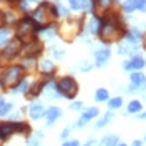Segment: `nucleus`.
<instances>
[{
	"mask_svg": "<svg viewBox=\"0 0 146 146\" xmlns=\"http://www.w3.org/2000/svg\"><path fill=\"white\" fill-rule=\"evenodd\" d=\"M40 72L43 73V75H53L55 72V66H53V62L52 60H42L40 62Z\"/></svg>",
	"mask_w": 146,
	"mask_h": 146,
	"instance_id": "4be33fe9",
	"label": "nucleus"
},
{
	"mask_svg": "<svg viewBox=\"0 0 146 146\" xmlns=\"http://www.w3.org/2000/svg\"><path fill=\"white\" fill-rule=\"evenodd\" d=\"M136 10L145 13L146 12V0H136Z\"/></svg>",
	"mask_w": 146,
	"mask_h": 146,
	"instance_id": "72a5a7b5",
	"label": "nucleus"
},
{
	"mask_svg": "<svg viewBox=\"0 0 146 146\" xmlns=\"http://www.w3.org/2000/svg\"><path fill=\"white\" fill-rule=\"evenodd\" d=\"M145 66H146V60L143 58V56H139V55H133L131 60L123 62V68H125L126 72H133V70L139 72V70L145 68Z\"/></svg>",
	"mask_w": 146,
	"mask_h": 146,
	"instance_id": "9d476101",
	"label": "nucleus"
},
{
	"mask_svg": "<svg viewBox=\"0 0 146 146\" xmlns=\"http://www.w3.org/2000/svg\"><path fill=\"white\" fill-rule=\"evenodd\" d=\"M52 50H53V56L55 58H56V60H62V58H63V55H65V52L63 50H60V48H52Z\"/></svg>",
	"mask_w": 146,
	"mask_h": 146,
	"instance_id": "f704fd0d",
	"label": "nucleus"
},
{
	"mask_svg": "<svg viewBox=\"0 0 146 146\" xmlns=\"http://www.w3.org/2000/svg\"><path fill=\"white\" fill-rule=\"evenodd\" d=\"M68 9L70 10H90L93 9V0H68Z\"/></svg>",
	"mask_w": 146,
	"mask_h": 146,
	"instance_id": "ddd939ff",
	"label": "nucleus"
},
{
	"mask_svg": "<svg viewBox=\"0 0 146 146\" xmlns=\"http://www.w3.org/2000/svg\"><path fill=\"white\" fill-rule=\"evenodd\" d=\"M136 10V0H123V12L131 15Z\"/></svg>",
	"mask_w": 146,
	"mask_h": 146,
	"instance_id": "393cba45",
	"label": "nucleus"
},
{
	"mask_svg": "<svg viewBox=\"0 0 146 146\" xmlns=\"http://www.w3.org/2000/svg\"><path fill=\"white\" fill-rule=\"evenodd\" d=\"M95 145H96V141H95V139L91 138L90 141H86V143H85V145H83V146H95Z\"/></svg>",
	"mask_w": 146,
	"mask_h": 146,
	"instance_id": "ea45409f",
	"label": "nucleus"
},
{
	"mask_svg": "<svg viewBox=\"0 0 146 146\" xmlns=\"http://www.w3.org/2000/svg\"><path fill=\"white\" fill-rule=\"evenodd\" d=\"M95 100L96 101H108V90L98 88V90L95 91Z\"/></svg>",
	"mask_w": 146,
	"mask_h": 146,
	"instance_id": "7c9ffc66",
	"label": "nucleus"
},
{
	"mask_svg": "<svg viewBox=\"0 0 146 146\" xmlns=\"http://www.w3.org/2000/svg\"><path fill=\"white\" fill-rule=\"evenodd\" d=\"M2 15H3V22H5V25H13V23H17L18 22L17 12L12 10L10 7L7 10H2Z\"/></svg>",
	"mask_w": 146,
	"mask_h": 146,
	"instance_id": "a211bd4d",
	"label": "nucleus"
},
{
	"mask_svg": "<svg viewBox=\"0 0 146 146\" xmlns=\"http://www.w3.org/2000/svg\"><path fill=\"white\" fill-rule=\"evenodd\" d=\"M143 38V33H141V28L139 27H131L128 32H125V40L131 45H138Z\"/></svg>",
	"mask_w": 146,
	"mask_h": 146,
	"instance_id": "f8f14e48",
	"label": "nucleus"
},
{
	"mask_svg": "<svg viewBox=\"0 0 146 146\" xmlns=\"http://www.w3.org/2000/svg\"><path fill=\"white\" fill-rule=\"evenodd\" d=\"M145 141H146V138H145Z\"/></svg>",
	"mask_w": 146,
	"mask_h": 146,
	"instance_id": "09e8293b",
	"label": "nucleus"
},
{
	"mask_svg": "<svg viewBox=\"0 0 146 146\" xmlns=\"http://www.w3.org/2000/svg\"><path fill=\"white\" fill-rule=\"evenodd\" d=\"M121 105H123V98H121V96H115V98L108 100V108L111 110V111L121 108Z\"/></svg>",
	"mask_w": 146,
	"mask_h": 146,
	"instance_id": "c756f323",
	"label": "nucleus"
},
{
	"mask_svg": "<svg viewBox=\"0 0 146 146\" xmlns=\"http://www.w3.org/2000/svg\"><path fill=\"white\" fill-rule=\"evenodd\" d=\"M3 103H5V98H3V96H2V95H0V106H2V105H3Z\"/></svg>",
	"mask_w": 146,
	"mask_h": 146,
	"instance_id": "c03bdc74",
	"label": "nucleus"
},
{
	"mask_svg": "<svg viewBox=\"0 0 146 146\" xmlns=\"http://www.w3.org/2000/svg\"><path fill=\"white\" fill-rule=\"evenodd\" d=\"M68 136H70V128H65L63 131H62V135H60V139H63L65 141Z\"/></svg>",
	"mask_w": 146,
	"mask_h": 146,
	"instance_id": "4c0bfd02",
	"label": "nucleus"
},
{
	"mask_svg": "<svg viewBox=\"0 0 146 146\" xmlns=\"http://www.w3.org/2000/svg\"><path fill=\"white\" fill-rule=\"evenodd\" d=\"M118 143H119L118 135H106L100 141V146H116Z\"/></svg>",
	"mask_w": 146,
	"mask_h": 146,
	"instance_id": "5701e85b",
	"label": "nucleus"
},
{
	"mask_svg": "<svg viewBox=\"0 0 146 146\" xmlns=\"http://www.w3.org/2000/svg\"><path fill=\"white\" fill-rule=\"evenodd\" d=\"M116 146H126V145H125V143H118Z\"/></svg>",
	"mask_w": 146,
	"mask_h": 146,
	"instance_id": "49530a36",
	"label": "nucleus"
},
{
	"mask_svg": "<svg viewBox=\"0 0 146 146\" xmlns=\"http://www.w3.org/2000/svg\"><path fill=\"white\" fill-rule=\"evenodd\" d=\"M138 45H131V43H128V42H123V43H119L118 45V53L119 55H133L135 52H138Z\"/></svg>",
	"mask_w": 146,
	"mask_h": 146,
	"instance_id": "412c9836",
	"label": "nucleus"
},
{
	"mask_svg": "<svg viewBox=\"0 0 146 146\" xmlns=\"http://www.w3.org/2000/svg\"><path fill=\"white\" fill-rule=\"evenodd\" d=\"M50 0H43V2H40L38 5H36L35 10H32L30 12V17L35 20L36 23H42V25H45V23H50L53 18H52V13H50Z\"/></svg>",
	"mask_w": 146,
	"mask_h": 146,
	"instance_id": "20e7f679",
	"label": "nucleus"
},
{
	"mask_svg": "<svg viewBox=\"0 0 146 146\" xmlns=\"http://www.w3.org/2000/svg\"><path fill=\"white\" fill-rule=\"evenodd\" d=\"M129 82H131V85L126 88V91H141L146 88V76L141 73V70L131 73Z\"/></svg>",
	"mask_w": 146,
	"mask_h": 146,
	"instance_id": "1a4fd4ad",
	"label": "nucleus"
},
{
	"mask_svg": "<svg viewBox=\"0 0 146 146\" xmlns=\"http://www.w3.org/2000/svg\"><path fill=\"white\" fill-rule=\"evenodd\" d=\"M125 22L119 13L110 10L108 13H105L101 17V25H100V32L98 36L103 43H111L115 40H118L121 36H125Z\"/></svg>",
	"mask_w": 146,
	"mask_h": 146,
	"instance_id": "f257e3e1",
	"label": "nucleus"
},
{
	"mask_svg": "<svg viewBox=\"0 0 146 146\" xmlns=\"http://www.w3.org/2000/svg\"><path fill=\"white\" fill-rule=\"evenodd\" d=\"M100 115V110L96 108V106H90V108H86L85 111H83V118H86L88 121H90L91 118H95V116H98Z\"/></svg>",
	"mask_w": 146,
	"mask_h": 146,
	"instance_id": "c85d7f7f",
	"label": "nucleus"
},
{
	"mask_svg": "<svg viewBox=\"0 0 146 146\" xmlns=\"http://www.w3.org/2000/svg\"><path fill=\"white\" fill-rule=\"evenodd\" d=\"M62 146H80V143H78V139H70V141H65Z\"/></svg>",
	"mask_w": 146,
	"mask_h": 146,
	"instance_id": "e433bc0d",
	"label": "nucleus"
},
{
	"mask_svg": "<svg viewBox=\"0 0 146 146\" xmlns=\"http://www.w3.org/2000/svg\"><path fill=\"white\" fill-rule=\"evenodd\" d=\"M28 2H30V3H35V2H38V0H28Z\"/></svg>",
	"mask_w": 146,
	"mask_h": 146,
	"instance_id": "a18cd8bd",
	"label": "nucleus"
},
{
	"mask_svg": "<svg viewBox=\"0 0 146 146\" xmlns=\"http://www.w3.org/2000/svg\"><path fill=\"white\" fill-rule=\"evenodd\" d=\"M28 86H30V82H28L27 78H22L17 85L12 86V91H13V95H20V93L25 95V93L28 91Z\"/></svg>",
	"mask_w": 146,
	"mask_h": 146,
	"instance_id": "aec40b11",
	"label": "nucleus"
},
{
	"mask_svg": "<svg viewBox=\"0 0 146 146\" xmlns=\"http://www.w3.org/2000/svg\"><path fill=\"white\" fill-rule=\"evenodd\" d=\"M143 43H145V48H146V35H145V42H143Z\"/></svg>",
	"mask_w": 146,
	"mask_h": 146,
	"instance_id": "de8ad7c7",
	"label": "nucleus"
},
{
	"mask_svg": "<svg viewBox=\"0 0 146 146\" xmlns=\"http://www.w3.org/2000/svg\"><path fill=\"white\" fill-rule=\"evenodd\" d=\"M131 146H143V141H141V139H136V141H133Z\"/></svg>",
	"mask_w": 146,
	"mask_h": 146,
	"instance_id": "a19ab883",
	"label": "nucleus"
},
{
	"mask_svg": "<svg viewBox=\"0 0 146 146\" xmlns=\"http://www.w3.org/2000/svg\"><path fill=\"white\" fill-rule=\"evenodd\" d=\"M80 70H82V72H90V70H91V65L90 63H83Z\"/></svg>",
	"mask_w": 146,
	"mask_h": 146,
	"instance_id": "58836bf2",
	"label": "nucleus"
},
{
	"mask_svg": "<svg viewBox=\"0 0 146 146\" xmlns=\"http://www.w3.org/2000/svg\"><path fill=\"white\" fill-rule=\"evenodd\" d=\"M28 115L32 119H40L43 115H45V108L42 103H32L28 106Z\"/></svg>",
	"mask_w": 146,
	"mask_h": 146,
	"instance_id": "2eb2a0df",
	"label": "nucleus"
},
{
	"mask_svg": "<svg viewBox=\"0 0 146 146\" xmlns=\"http://www.w3.org/2000/svg\"><path fill=\"white\" fill-rule=\"evenodd\" d=\"M56 85V90L58 93L65 96V98H75L76 96V91H78V85L75 82V78L72 76H62L60 80L55 82Z\"/></svg>",
	"mask_w": 146,
	"mask_h": 146,
	"instance_id": "7ed1b4c3",
	"label": "nucleus"
},
{
	"mask_svg": "<svg viewBox=\"0 0 146 146\" xmlns=\"http://www.w3.org/2000/svg\"><path fill=\"white\" fill-rule=\"evenodd\" d=\"M100 25H101V17L93 15L91 20L88 22V25H86V32H88L90 35H98V32H100Z\"/></svg>",
	"mask_w": 146,
	"mask_h": 146,
	"instance_id": "dca6fc26",
	"label": "nucleus"
},
{
	"mask_svg": "<svg viewBox=\"0 0 146 146\" xmlns=\"http://www.w3.org/2000/svg\"><path fill=\"white\" fill-rule=\"evenodd\" d=\"M42 131H36L35 133V136H32V138H28V145L27 146H40V139H42Z\"/></svg>",
	"mask_w": 146,
	"mask_h": 146,
	"instance_id": "473e14b6",
	"label": "nucleus"
},
{
	"mask_svg": "<svg viewBox=\"0 0 146 146\" xmlns=\"http://www.w3.org/2000/svg\"><path fill=\"white\" fill-rule=\"evenodd\" d=\"M53 3H55L56 12H58V18H66L68 15H70V9L63 7V5H62V2H53Z\"/></svg>",
	"mask_w": 146,
	"mask_h": 146,
	"instance_id": "a878e982",
	"label": "nucleus"
},
{
	"mask_svg": "<svg viewBox=\"0 0 146 146\" xmlns=\"http://www.w3.org/2000/svg\"><path fill=\"white\" fill-rule=\"evenodd\" d=\"M45 119H46V126H53L55 121L62 116V110L58 106H50L48 110H45Z\"/></svg>",
	"mask_w": 146,
	"mask_h": 146,
	"instance_id": "4468645a",
	"label": "nucleus"
},
{
	"mask_svg": "<svg viewBox=\"0 0 146 146\" xmlns=\"http://www.w3.org/2000/svg\"><path fill=\"white\" fill-rule=\"evenodd\" d=\"M23 66L22 65H12V66H9L7 70H5V73H3V76H2V80H3V83H5V86H13V85H17L20 80H22V76H23Z\"/></svg>",
	"mask_w": 146,
	"mask_h": 146,
	"instance_id": "39448f33",
	"label": "nucleus"
},
{
	"mask_svg": "<svg viewBox=\"0 0 146 146\" xmlns=\"http://www.w3.org/2000/svg\"><path fill=\"white\" fill-rule=\"evenodd\" d=\"M82 28V20H75V18L66 17L62 25H58V35L66 42H72L75 36L80 33Z\"/></svg>",
	"mask_w": 146,
	"mask_h": 146,
	"instance_id": "f03ea898",
	"label": "nucleus"
},
{
	"mask_svg": "<svg viewBox=\"0 0 146 146\" xmlns=\"http://www.w3.org/2000/svg\"><path fill=\"white\" fill-rule=\"evenodd\" d=\"M10 36H12V28H10V25L0 27V48H3V46L9 43Z\"/></svg>",
	"mask_w": 146,
	"mask_h": 146,
	"instance_id": "6ab92c4d",
	"label": "nucleus"
},
{
	"mask_svg": "<svg viewBox=\"0 0 146 146\" xmlns=\"http://www.w3.org/2000/svg\"><path fill=\"white\" fill-rule=\"evenodd\" d=\"M111 119H113V113H106V115H103V116H101V119L95 125V126H96V129L105 128V126H108L110 123H111Z\"/></svg>",
	"mask_w": 146,
	"mask_h": 146,
	"instance_id": "cd10ccee",
	"label": "nucleus"
},
{
	"mask_svg": "<svg viewBox=\"0 0 146 146\" xmlns=\"http://www.w3.org/2000/svg\"><path fill=\"white\" fill-rule=\"evenodd\" d=\"M43 86H45V82H35L33 85L28 86V91L25 93L27 98H36L42 91H43Z\"/></svg>",
	"mask_w": 146,
	"mask_h": 146,
	"instance_id": "f3484780",
	"label": "nucleus"
},
{
	"mask_svg": "<svg viewBox=\"0 0 146 146\" xmlns=\"http://www.w3.org/2000/svg\"><path fill=\"white\" fill-rule=\"evenodd\" d=\"M12 110H13V103H10V101L7 103V101H5V103L0 106V118H2V116H7L9 113H12Z\"/></svg>",
	"mask_w": 146,
	"mask_h": 146,
	"instance_id": "2f4dec72",
	"label": "nucleus"
},
{
	"mask_svg": "<svg viewBox=\"0 0 146 146\" xmlns=\"http://www.w3.org/2000/svg\"><path fill=\"white\" fill-rule=\"evenodd\" d=\"M110 56H111V50L108 46H103V48H96L95 50V65L101 68L110 62Z\"/></svg>",
	"mask_w": 146,
	"mask_h": 146,
	"instance_id": "9b49d317",
	"label": "nucleus"
},
{
	"mask_svg": "<svg viewBox=\"0 0 146 146\" xmlns=\"http://www.w3.org/2000/svg\"><path fill=\"white\" fill-rule=\"evenodd\" d=\"M42 52H43V43L38 38H35V40H32L28 43H23L20 55H23V56H38Z\"/></svg>",
	"mask_w": 146,
	"mask_h": 146,
	"instance_id": "6e6552de",
	"label": "nucleus"
},
{
	"mask_svg": "<svg viewBox=\"0 0 146 146\" xmlns=\"http://www.w3.org/2000/svg\"><path fill=\"white\" fill-rule=\"evenodd\" d=\"M138 118H139V119H146V111H145V113H141V111H139V115H138Z\"/></svg>",
	"mask_w": 146,
	"mask_h": 146,
	"instance_id": "37998d69",
	"label": "nucleus"
},
{
	"mask_svg": "<svg viewBox=\"0 0 146 146\" xmlns=\"http://www.w3.org/2000/svg\"><path fill=\"white\" fill-rule=\"evenodd\" d=\"M22 46H23V43L18 40L17 36H15L13 40H10L9 43L3 46L2 53H0L2 60H3V62H5V60H13L15 56H18V55L22 53Z\"/></svg>",
	"mask_w": 146,
	"mask_h": 146,
	"instance_id": "423d86ee",
	"label": "nucleus"
},
{
	"mask_svg": "<svg viewBox=\"0 0 146 146\" xmlns=\"http://www.w3.org/2000/svg\"><path fill=\"white\" fill-rule=\"evenodd\" d=\"M36 65V56H23L22 58V66L25 70H30V68H35Z\"/></svg>",
	"mask_w": 146,
	"mask_h": 146,
	"instance_id": "bb28decb",
	"label": "nucleus"
},
{
	"mask_svg": "<svg viewBox=\"0 0 146 146\" xmlns=\"http://www.w3.org/2000/svg\"><path fill=\"white\" fill-rule=\"evenodd\" d=\"M82 108H83L82 101H73L72 105H70V110H73V111H75V110H82Z\"/></svg>",
	"mask_w": 146,
	"mask_h": 146,
	"instance_id": "c9c22d12",
	"label": "nucleus"
},
{
	"mask_svg": "<svg viewBox=\"0 0 146 146\" xmlns=\"http://www.w3.org/2000/svg\"><path fill=\"white\" fill-rule=\"evenodd\" d=\"M116 3V0H93V9H91V15L96 17H103L105 13H108L110 10H113Z\"/></svg>",
	"mask_w": 146,
	"mask_h": 146,
	"instance_id": "0eeeda50",
	"label": "nucleus"
},
{
	"mask_svg": "<svg viewBox=\"0 0 146 146\" xmlns=\"http://www.w3.org/2000/svg\"><path fill=\"white\" fill-rule=\"evenodd\" d=\"M141 110H143V105H141V101L133 100V101H129V103H128V110H126V113L136 115V113H139Z\"/></svg>",
	"mask_w": 146,
	"mask_h": 146,
	"instance_id": "b1692460",
	"label": "nucleus"
},
{
	"mask_svg": "<svg viewBox=\"0 0 146 146\" xmlns=\"http://www.w3.org/2000/svg\"><path fill=\"white\" fill-rule=\"evenodd\" d=\"M5 22H3V15H2V10H0V27H3Z\"/></svg>",
	"mask_w": 146,
	"mask_h": 146,
	"instance_id": "79ce46f5",
	"label": "nucleus"
}]
</instances>
